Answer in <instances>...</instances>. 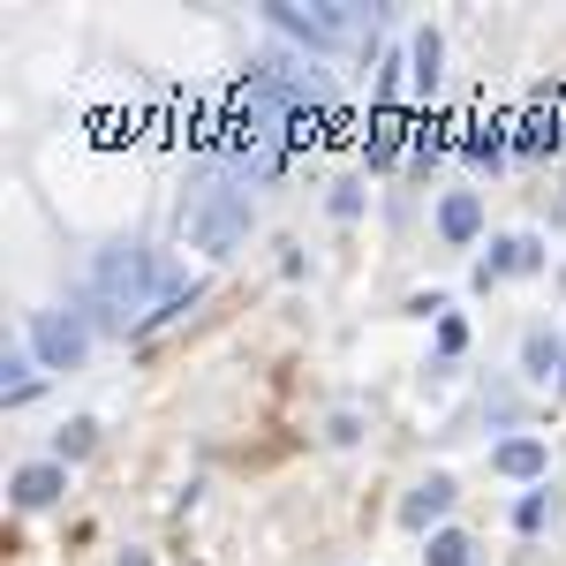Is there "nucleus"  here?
<instances>
[{
	"mask_svg": "<svg viewBox=\"0 0 566 566\" xmlns=\"http://www.w3.org/2000/svg\"><path fill=\"white\" fill-rule=\"evenodd\" d=\"M189 303H197V280L175 272L159 250H98L84 317H106V325H159V317H181Z\"/></svg>",
	"mask_w": 566,
	"mask_h": 566,
	"instance_id": "1",
	"label": "nucleus"
},
{
	"mask_svg": "<svg viewBox=\"0 0 566 566\" xmlns=\"http://www.w3.org/2000/svg\"><path fill=\"white\" fill-rule=\"evenodd\" d=\"M264 23H272L280 39H295V45H303V61H310V53H340L348 39H363V31L378 23V8H355V0H325V8L272 0V8H264Z\"/></svg>",
	"mask_w": 566,
	"mask_h": 566,
	"instance_id": "2",
	"label": "nucleus"
},
{
	"mask_svg": "<svg viewBox=\"0 0 566 566\" xmlns=\"http://www.w3.org/2000/svg\"><path fill=\"white\" fill-rule=\"evenodd\" d=\"M189 242H197L205 258L242 250V242H250V197H242V189H205V197L189 205Z\"/></svg>",
	"mask_w": 566,
	"mask_h": 566,
	"instance_id": "3",
	"label": "nucleus"
},
{
	"mask_svg": "<svg viewBox=\"0 0 566 566\" xmlns=\"http://www.w3.org/2000/svg\"><path fill=\"white\" fill-rule=\"evenodd\" d=\"M91 348V317L84 310H39L31 317V355H39L45 370H76Z\"/></svg>",
	"mask_w": 566,
	"mask_h": 566,
	"instance_id": "4",
	"label": "nucleus"
},
{
	"mask_svg": "<svg viewBox=\"0 0 566 566\" xmlns=\"http://www.w3.org/2000/svg\"><path fill=\"white\" fill-rule=\"evenodd\" d=\"M61 491H69V469H61V461H31V469H15V476H8V499H15V506H31V514L53 506Z\"/></svg>",
	"mask_w": 566,
	"mask_h": 566,
	"instance_id": "5",
	"label": "nucleus"
},
{
	"mask_svg": "<svg viewBox=\"0 0 566 566\" xmlns=\"http://www.w3.org/2000/svg\"><path fill=\"white\" fill-rule=\"evenodd\" d=\"M453 499H461V491H453V476H423L408 499H400V522H408V528H431V522H446V514H453Z\"/></svg>",
	"mask_w": 566,
	"mask_h": 566,
	"instance_id": "6",
	"label": "nucleus"
},
{
	"mask_svg": "<svg viewBox=\"0 0 566 566\" xmlns=\"http://www.w3.org/2000/svg\"><path fill=\"white\" fill-rule=\"evenodd\" d=\"M544 264V242L536 234H506V242H491V258L476 264V280L491 287V280H506V272H536Z\"/></svg>",
	"mask_w": 566,
	"mask_h": 566,
	"instance_id": "7",
	"label": "nucleus"
},
{
	"mask_svg": "<svg viewBox=\"0 0 566 566\" xmlns=\"http://www.w3.org/2000/svg\"><path fill=\"white\" fill-rule=\"evenodd\" d=\"M491 469L514 476V483H536L552 469V446H544V438H506V446H491Z\"/></svg>",
	"mask_w": 566,
	"mask_h": 566,
	"instance_id": "8",
	"label": "nucleus"
},
{
	"mask_svg": "<svg viewBox=\"0 0 566 566\" xmlns=\"http://www.w3.org/2000/svg\"><path fill=\"white\" fill-rule=\"evenodd\" d=\"M438 234H446V242H476L483 234V197L476 189H453V197L438 205Z\"/></svg>",
	"mask_w": 566,
	"mask_h": 566,
	"instance_id": "9",
	"label": "nucleus"
},
{
	"mask_svg": "<svg viewBox=\"0 0 566 566\" xmlns=\"http://www.w3.org/2000/svg\"><path fill=\"white\" fill-rule=\"evenodd\" d=\"M39 355H31V340H23V348H8L0 355V392H8V408H23V400H31V392H39Z\"/></svg>",
	"mask_w": 566,
	"mask_h": 566,
	"instance_id": "10",
	"label": "nucleus"
},
{
	"mask_svg": "<svg viewBox=\"0 0 566 566\" xmlns=\"http://www.w3.org/2000/svg\"><path fill=\"white\" fill-rule=\"evenodd\" d=\"M522 363H528V378H552V370L566 378V340H559V333H544V325H536V333L522 340Z\"/></svg>",
	"mask_w": 566,
	"mask_h": 566,
	"instance_id": "11",
	"label": "nucleus"
},
{
	"mask_svg": "<svg viewBox=\"0 0 566 566\" xmlns=\"http://www.w3.org/2000/svg\"><path fill=\"white\" fill-rule=\"evenodd\" d=\"M423 566H476V544H469L461 528H438L431 552H423Z\"/></svg>",
	"mask_w": 566,
	"mask_h": 566,
	"instance_id": "12",
	"label": "nucleus"
},
{
	"mask_svg": "<svg viewBox=\"0 0 566 566\" xmlns=\"http://www.w3.org/2000/svg\"><path fill=\"white\" fill-rule=\"evenodd\" d=\"M408 61H416V91H431L438 84V61H446L438 31H416V39H408Z\"/></svg>",
	"mask_w": 566,
	"mask_h": 566,
	"instance_id": "13",
	"label": "nucleus"
},
{
	"mask_svg": "<svg viewBox=\"0 0 566 566\" xmlns=\"http://www.w3.org/2000/svg\"><path fill=\"white\" fill-rule=\"evenodd\" d=\"M91 438H98V423H69V431L53 438V461H84V453H91Z\"/></svg>",
	"mask_w": 566,
	"mask_h": 566,
	"instance_id": "14",
	"label": "nucleus"
},
{
	"mask_svg": "<svg viewBox=\"0 0 566 566\" xmlns=\"http://www.w3.org/2000/svg\"><path fill=\"white\" fill-rule=\"evenodd\" d=\"M469 159H476V167H499V159H506V129H476L469 136Z\"/></svg>",
	"mask_w": 566,
	"mask_h": 566,
	"instance_id": "15",
	"label": "nucleus"
},
{
	"mask_svg": "<svg viewBox=\"0 0 566 566\" xmlns=\"http://www.w3.org/2000/svg\"><path fill=\"white\" fill-rule=\"evenodd\" d=\"M355 212H363V189H355V181H348V189H333V219H355Z\"/></svg>",
	"mask_w": 566,
	"mask_h": 566,
	"instance_id": "16",
	"label": "nucleus"
},
{
	"mask_svg": "<svg viewBox=\"0 0 566 566\" xmlns=\"http://www.w3.org/2000/svg\"><path fill=\"white\" fill-rule=\"evenodd\" d=\"M514 522H522V528H536V522H544V491H528L522 506H514Z\"/></svg>",
	"mask_w": 566,
	"mask_h": 566,
	"instance_id": "17",
	"label": "nucleus"
},
{
	"mask_svg": "<svg viewBox=\"0 0 566 566\" xmlns=\"http://www.w3.org/2000/svg\"><path fill=\"white\" fill-rule=\"evenodd\" d=\"M114 566H151V552H122V559H114Z\"/></svg>",
	"mask_w": 566,
	"mask_h": 566,
	"instance_id": "18",
	"label": "nucleus"
},
{
	"mask_svg": "<svg viewBox=\"0 0 566 566\" xmlns=\"http://www.w3.org/2000/svg\"><path fill=\"white\" fill-rule=\"evenodd\" d=\"M559 219H566V197H559Z\"/></svg>",
	"mask_w": 566,
	"mask_h": 566,
	"instance_id": "19",
	"label": "nucleus"
}]
</instances>
